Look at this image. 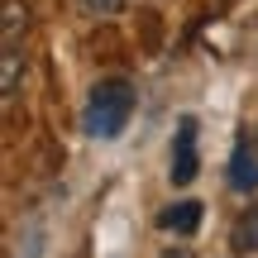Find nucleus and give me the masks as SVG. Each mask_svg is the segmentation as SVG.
Returning <instances> with one entry per match:
<instances>
[{"instance_id":"6","label":"nucleus","mask_w":258,"mask_h":258,"mask_svg":"<svg viewBox=\"0 0 258 258\" xmlns=\"http://www.w3.org/2000/svg\"><path fill=\"white\" fill-rule=\"evenodd\" d=\"M230 239H234V249H239V253H258V201L234 220V234H230Z\"/></svg>"},{"instance_id":"9","label":"nucleus","mask_w":258,"mask_h":258,"mask_svg":"<svg viewBox=\"0 0 258 258\" xmlns=\"http://www.w3.org/2000/svg\"><path fill=\"white\" fill-rule=\"evenodd\" d=\"M163 258H191V249H167Z\"/></svg>"},{"instance_id":"4","label":"nucleus","mask_w":258,"mask_h":258,"mask_svg":"<svg viewBox=\"0 0 258 258\" xmlns=\"http://www.w3.org/2000/svg\"><path fill=\"white\" fill-rule=\"evenodd\" d=\"M19 77H24V48L19 43H0V91L5 96H15L19 91Z\"/></svg>"},{"instance_id":"5","label":"nucleus","mask_w":258,"mask_h":258,"mask_svg":"<svg viewBox=\"0 0 258 258\" xmlns=\"http://www.w3.org/2000/svg\"><path fill=\"white\" fill-rule=\"evenodd\" d=\"M230 182H234V191H253V186H258V158L249 153V144L234 148V172H230Z\"/></svg>"},{"instance_id":"7","label":"nucleus","mask_w":258,"mask_h":258,"mask_svg":"<svg viewBox=\"0 0 258 258\" xmlns=\"http://www.w3.org/2000/svg\"><path fill=\"white\" fill-rule=\"evenodd\" d=\"M29 29V10H24V0H5V24H0V43H19V34Z\"/></svg>"},{"instance_id":"3","label":"nucleus","mask_w":258,"mask_h":258,"mask_svg":"<svg viewBox=\"0 0 258 258\" xmlns=\"http://www.w3.org/2000/svg\"><path fill=\"white\" fill-rule=\"evenodd\" d=\"M158 225H163V230H177V234H196V225H201V201L167 206V211L158 215Z\"/></svg>"},{"instance_id":"8","label":"nucleus","mask_w":258,"mask_h":258,"mask_svg":"<svg viewBox=\"0 0 258 258\" xmlns=\"http://www.w3.org/2000/svg\"><path fill=\"white\" fill-rule=\"evenodd\" d=\"M82 5V15H91V19H115L124 10V0H77Z\"/></svg>"},{"instance_id":"1","label":"nucleus","mask_w":258,"mask_h":258,"mask_svg":"<svg viewBox=\"0 0 258 258\" xmlns=\"http://www.w3.org/2000/svg\"><path fill=\"white\" fill-rule=\"evenodd\" d=\"M129 115H134V86H129L124 77H105V82H96L91 96H86L82 124H86L91 139H115L129 124Z\"/></svg>"},{"instance_id":"2","label":"nucleus","mask_w":258,"mask_h":258,"mask_svg":"<svg viewBox=\"0 0 258 258\" xmlns=\"http://www.w3.org/2000/svg\"><path fill=\"white\" fill-rule=\"evenodd\" d=\"M196 172H201V153H196V120H191V115H182L177 139H172V167H167V177H172V186H191Z\"/></svg>"}]
</instances>
